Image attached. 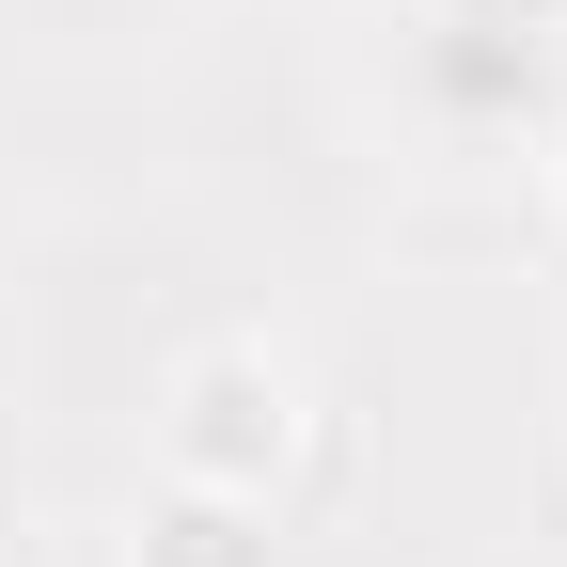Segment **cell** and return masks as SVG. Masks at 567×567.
<instances>
[{
    "label": "cell",
    "mask_w": 567,
    "mask_h": 567,
    "mask_svg": "<svg viewBox=\"0 0 567 567\" xmlns=\"http://www.w3.org/2000/svg\"><path fill=\"white\" fill-rule=\"evenodd\" d=\"M394 80H410V126L457 142V158L551 142L567 126V0H425Z\"/></svg>",
    "instance_id": "obj_1"
},
{
    "label": "cell",
    "mask_w": 567,
    "mask_h": 567,
    "mask_svg": "<svg viewBox=\"0 0 567 567\" xmlns=\"http://www.w3.org/2000/svg\"><path fill=\"white\" fill-rule=\"evenodd\" d=\"M142 567H268V536H252V505H221V488H158Z\"/></svg>",
    "instance_id": "obj_3"
},
{
    "label": "cell",
    "mask_w": 567,
    "mask_h": 567,
    "mask_svg": "<svg viewBox=\"0 0 567 567\" xmlns=\"http://www.w3.org/2000/svg\"><path fill=\"white\" fill-rule=\"evenodd\" d=\"M536 158H551V174H567V126H551V142H536Z\"/></svg>",
    "instance_id": "obj_4"
},
{
    "label": "cell",
    "mask_w": 567,
    "mask_h": 567,
    "mask_svg": "<svg viewBox=\"0 0 567 567\" xmlns=\"http://www.w3.org/2000/svg\"><path fill=\"white\" fill-rule=\"evenodd\" d=\"M284 442H300V379L268 347H205L158 410V488H221V505H268Z\"/></svg>",
    "instance_id": "obj_2"
}]
</instances>
